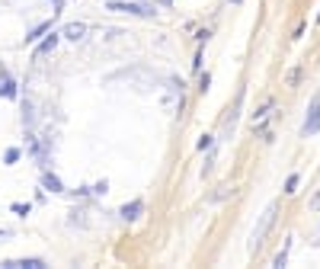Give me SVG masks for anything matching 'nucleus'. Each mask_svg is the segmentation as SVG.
<instances>
[{
    "label": "nucleus",
    "instance_id": "dca6fc26",
    "mask_svg": "<svg viewBox=\"0 0 320 269\" xmlns=\"http://www.w3.org/2000/svg\"><path fill=\"white\" fill-rule=\"evenodd\" d=\"M13 212H16V215H23V218H26V215H29V205H13Z\"/></svg>",
    "mask_w": 320,
    "mask_h": 269
},
{
    "label": "nucleus",
    "instance_id": "f3484780",
    "mask_svg": "<svg viewBox=\"0 0 320 269\" xmlns=\"http://www.w3.org/2000/svg\"><path fill=\"white\" fill-rule=\"evenodd\" d=\"M311 208H320V192L314 196V202H311Z\"/></svg>",
    "mask_w": 320,
    "mask_h": 269
},
{
    "label": "nucleus",
    "instance_id": "7ed1b4c3",
    "mask_svg": "<svg viewBox=\"0 0 320 269\" xmlns=\"http://www.w3.org/2000/svg\"><path fill=\"white\" fill-rule=\"evenodd\" d=\"M106 10H112V13H131V16H147L151 10L138 7V3H122V0H109Z\"/></svg>",
    "mask_w": 320,
    "mask_h": 269
},
{
    "label": "nucleus",
    "instance_id": "6e6552de",
    "mask_svg": "<svg viewBox=\"0 0 320 269\" xmlns=\"http://www.w3.org/2000/svg\"><path fill=\"white\" fill-rule=\"evenodd\" d=\"M0 96H7V100H13V96H16V84L10 80L7 74H0Z\"/></svg>",
    "mask_w": 320,
    "mask_h": 269
},
{
    "label": "nucleus",
    "instance_id": "0eeeda50",
    "mask_svg": "<svg viewBox=\"0 0 320 269\" xmlns=\"http://www.w3.org/2000/svg\"><path fill=\"white\" fill-rule=\"evenodd\" d=\"M176 96H179V87H176V80H170L167 84V100H163V109H167V112L176 109Z\"/></svg>",
    "mask_w": 320,
    "mask_h": 269
},
{
    "label": "nucleus",
    "instance_id": "f257e3e1",
    "mask_svg": "<svg viewBox=\"0 0 320 269\" xmlns=\"http://www.w3.org/2000/svg\"><path fill=\"white\" fill-rule=\"evenodd\" d=\"M275 212H279V202H269V208L263 212L259 224L253 228V234H250V250H259V247H263V240H266L269 228H272V221H275Z\"/></svg>",
    "mask_w": 320,
    "mask_h": 269
},
{
    "label": "nucleus",
    "instance_id": "f8f14e48",
    "mask_svg": "<svg viewBox=\"0 0 320 269\" xmlns=\"http://www.w3.org/2000/svg\"><path fill=\"white\" fill-rule=\"evenodd\" d=\"M48 29H52V23H42V26H38V29H32L29 36H26V42H36V38L42 36V32H48Z\"/></svg>",
    "mask_w": 320,
    "mask_h": 269
},
{
    "label": "nucleus",
    "instance_id": "2eb2a0df",
    "mask_svg": "<svg viewBox=\"0 0 320 269\" xmlns=\"http://www.w3.org/2000/svg\"><path fill=\"white\" fill-rule=\"evenodd\" d=\"M212 147V135H202V141H198V151H208Z\"/></svg>",
    "mask_w": 320,
    "mask_h": 269
},
{
    "label": "nucleus",
    "instance_id": "423d86ee",
    "mask_svg": "<svg viewBox=\"0 0 320 269\" xmlns=\"http://www.w3.org/2000/svg\"><path fill=\"white\" fill-rule=\"evenodd\" d=\"M141 212H144V202H141V199H135V202H128V205H122V212H119V215H122L125 221H128V218H138Z\"/></svg>",
    "mask_w": 320,
    "mask_h": 269
},
{
    "label": "nucleus",
    "instance_id": "1a4fd4ad",
    "mask_svg": "<svg viewBox=\"0 0 320 269\" xmlns=\"http://www.w3.org/2000/svg\"><path fill=\"white\" fill-rule=\"evenodd\" d=\"M58 38H61V32H52V36L42 42V45L36 48V54H48V52H54V45H58Z\"/></svg>",
    "mask_w": 320,
    "mask_h": 269
},
{
    "label": "nucleus",
    "instance_id": "4468645a",
    "mask_svg": "<svg viewBox=\"0 0 320 269\" xmlns=\"http://www.w3.org/2000/svg\"><path fill=\"white\" fill-rule=\"evenodd\" d=\"M16 161H19V147H10V151H7V163H16Z\"/></svg>",
    "mask_w": 320,
    "mask_h": 269
},
{
    "label": "nucleus",
    "instance_id": "20e7f679",
    "mask_svg": "<svg viewBox=\"0 0 320 269\" xmlns=\"http://www.w3.org/2000/svg\"><path fill=\"white\" fill-rule=\"evenodd\" d=\"M61 36L71 38V42H80V38L87 36V26L84 23H71V26H64V29H61Z\"/></svg>",
    "mask_w": 320,
    "mask_h": 269
},
{
    "label": "nucleus",
    "instance_id": "ddd939ff",
    "mask_svg": "<svg viewBox=\"0 0 320 269\" xmlns=\"http://www.w3.org/2000/svg\"><path fill=\"white\" fill-rule=\"evenodd\" d=\"M298 179H301V177H298V173H291V177L285 179V192H288V196H291V192L298 189Z\"/></svg>",
    "mask_w": 320,
    "mask_h": 269
},
{
    "label": "nucleus",
    "instance_id": "f03ea898",
    "mask_svg": "<svg viewBox=\"0 0 320 269\" xmlns=\"http://www.w3.org/2000/svg\"><path fill=\"white\" fill-rule=\"evenodd\" d=\"M317 131H320V96H314L311 106H307L304 125H301V135H304V138H311V135H317Z\"/></svg>",
    "mask_w": 320,
    "mask_h": 269
},
{
    "label": "nucleus",
    "instance_id": "39448f33",
    "mask_svg": "<svg viewBox=\"0 0 320 269\" xmlns=\"http://www.w3.org/2000/svg\"><path fill=\"white\" fill-rule=\"evenodd\" d=\"M7 269H42L45 263L42 260H36V256H29V260H10V263H3Z\"/></svg>",
    "mask_w": 320,
    "mask_h": 269
},
{
    "label": "nucleus",
    "instance_id": "9b49d317",
    "mask_svg": "<svg viewBox=\"0 0 320 269\" xmlns=\"http://www.w3.org/2000/svg\"><path fill=\"white\" fill-rule=\"evenodd\" d=\"M288 250H291V240H288V244H285V250H282V253H279V256H275V260H272V266H275V269H282L285 263H288Z\"/></svg>",
    "mask_w": 320,
    "mask_h": 269
},
{
    "label": "nucleus",
    "instance_id": "9d476101",
    "mask_svg": "<svg viewBox=\"0 0 320 269\" xmlns=\"http://www.w3.org/2000/svg\"><path fill=\"white\" fill-rule=\"evenodd\" d=\"M42 183H45V189L61 192V179H58V177H52V173H45V177H42Z\"/></svg>",
    "mask_w": 320,
    "mask_h": 269
}]
</instances>
